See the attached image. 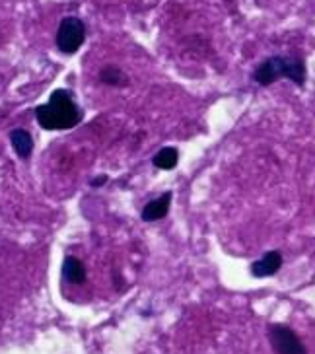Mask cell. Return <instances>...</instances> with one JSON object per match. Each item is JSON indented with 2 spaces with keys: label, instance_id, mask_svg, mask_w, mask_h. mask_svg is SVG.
<instances>
[{
  "label": "cell",
  "instance_id": "5b68a950",
  "mask_svg": "<svg viewBox=\"0 0 315 354\" xmlns=\"http://www.w3.org/2000/svg\"><path fill=\"white\" fill-rule=\"evenodd\" d=\"M283 267V255L280 251H267L261 259L255 261L251 265V274L257 279H265V277H273L280 271Z\"/></svg>",
  "mask_w": 315,
  "mask_h": 354
},
{
  "label": "cell",
  "instance_id": "277c9868",
  "mask_svg": "<svg viewBox=\"0 0 315 354\" xmlns=\"http://www.w3.org/2000/svg\"><path fill=\"white\" fill-rule=\"evenodd\" d=\"M269 341L273 344L276 354H307L304 343L286 325H278V323L271 325L269 327Z\"/></svg>",
  "mask_w": 315,
  "mask_h": 354
},
{
  "label": "cell",
  "instance_id": "ba28073f",
  "mask_svg": "<svg viewBox=\"0 0 315 354\" xmlns=\"http://www.w3.org/2000/svg\"><path fill=\"white\" fill-rule=\"evenodd\" d=\"M64 279L70 284H82L86 281L84 265L76 257H66L64 259Z\"/></svg>",
  "mask_w": 315,
  "mask_h": 354
},
{
  "label": "cell",
  "instance_id": "52a82bcc",
  "mask_svg": "<svg viewBox=\"0 0 315 354\" xmlns=\"http://www.w3.org/2000/svg\"><path fill=\"white\" fill-rule=\"evenodd\" d=\"M10 142L14 146V152L21 158V160H28L32 156L33 150V138L28 131L23 129H14L10 133Z\"/></svg>",
  "mask_w": 315,
  "mask_h": 354
},
{
  "label": "cell",
  "instance_id": "6da1fadb",
  "mask_svg": "<svg viewBox=\"0 0 315 354\" xmlns=\"http://www.w3.org/2000/svg\"><path fill=\"white\" fill-rule=\"evenodd\" d=\"M37 123L45 131H66L82 121V111L76 105L70 92L55 90L47 104L35 109Z\"/></svg>",
  "mask_w": 315,
  "mask_h": 354
},
{
  "label": "cell",
  "instance_id": "3957f363",
  "mask_svg": "<svg viewBox=\"0 0 315 354\" xmlns=\"http://www.w3.org/2000/svg\"><path fill=\"white\" fill-rule=\"evenodd\" d=\"M86 41L84 21L76 16H66L59 24L57 30V47L64 55H74Z\"/></svg>",
  "mask_w": 315,
  "mask_h": 354
},
{
  "label": "cell",
  "instance_id": "8fae6325",
  "mask_svg": "<svg viewBox=\"0 0 315 354\" xmlns=\"http://www.w3.org/2000/svg\"><path fill=\"white\" fill-rule=\"evenodd\" d=\"M102 183H105V176H102V179H94V181H92V185H102Z\"/></svg>",
  "mask_w": 315,
  "mask_h": 354
},
{
  "label": "cell",
  "instance_id": "7a4b0ae2",
  "mask_svg": "<svg viewBox=\"0 0 315 354\" xmlns=\"http://www.w3.org/2000/svg\"><path fill=\"white\" fill-rule=\"evenodd\" d=\"M253 78L261 86H271L278 78H288L302 86L305 82V63L298 57H271L257 66Z\"/></svg>",
  "mask_w": 315,
  "mask_h": 354
},
{
  "label": "cell",
  "instance_id": "9c48e42d",
  "mask_svg": "<svg viewBox=\"0 0 315 354\" xmlns=\"http://www.w3.org/2000/svg\"><path fill=\"white\" fill-rule=\"evenodd\" d=\"M178 160H179V154L175 148H162L160 152H158L156 156H154V166L160 167V169H173V167L178 166Z\"/></svg>",
  "mask_w": 315,
  "mask_h": 354
},
{
  "label": "cell",
  "instance_id": "8992f818",
  "mask_svg": "<svg viewBox=\"0 0 315 354\" xmlns=\"http://www.w3.org/2000/svg\"><path fill=\"white\" fill-rule=\"evenodd\" d=\"M169 205H171V193H164L162 197L154 198V201H150L148 205H144V209H142V220L144 222H156V220H162L168 216L169 212Z\"/></svg>",
  "mask_w": 315,
  "mask_h": 354
},
{
  "label": "cell",
  "instance_id": "30bf717a",
  "mask_svg": "<svg viewBox=\"0 0 315 354\" xmlns=\"http://www.w3.org/2000/svg\"><path fill=\"white\" fill-rule=\"evenodd\" d=\"M99 80L104 84H109V86H126L128 84L123 71L117 68V66H105L104 71L99 73Z\"/></svg>",
  "mask_w": 315,
  "mask_h": 354
}]
</instances>
